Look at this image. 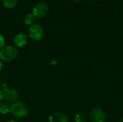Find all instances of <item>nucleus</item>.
Here are the masks:
<instances>
[{"label": "nucleus", "mask_w": 123, "mask_h": 122, "mask_svg": "<svg viewBox=\"0 0 123 122\" xmlns=\"http://www.w3.org/2000/svg\"><path fill=\"white\" fill-rule=\"evenodd\" d=\"M10 112L14 116L21 119L28 114L29 109L25 103L17 101L10 106Z\"/></svg>", "instance_id": "obj_1"}, {"label": "nucleus", "mask_w": 123, "mask_h": 122, "mask_svg": "<svg viewBox=\"0 0 123 122\" xmlns=\"http://www.w3.org/2000/svg\"><path fill=\"white\" fill-rule=\"evenodd\" d=\"M18 56V50L17 47L13 46H4L0 50V60L4 62H12Z\"/></svg>", "instance_id": "obj_2"}, {"label": "nucleus", "mask_w": 123, "mask_h": 122, "mask_svg": "<svg viewBox=\"0 0 123 122\" xmlns=\"http://www.w3.org/2000/svg\"><path fill=\"white\" fill-rule=\"evenodd\" d=\"M29 37L34 41L40 40L44 35V30L41 25L38 24H33L31 25L28 30Z\"/></svg>", "instance_id": "obj_3"}, {"label": "nucleus", "mask_w": 123, "mask_h": 122, "mask_svg": "<svg viewBox=\"0 0 123 122\" xmlns=\"http://www.w3.org/2000/svg\"><path fill=\"white\" fill-rule=\"evenodd\" d=\"M48 12V6L45 2L37 3L32 9V14L35 17L43 18L46 16Z\"/></svg>", "instance_id": "obj_4"}, {"label": "nucleus", "mask_w": 123, "mask_h": 122, "mask_svg": "<svg viewBox=\"0 0 123 122\" xmlns=\"http://www.w3.org/2000/svg\"><path fill=\"white\" fill-rule=\"evenodd\" d=\"M3 87V91L4 93V99L5 100L6 103H14L15 101H17L18 98H19V93L17 91H16L15 89H11V88H6L5 84H3L2 86Z\"/></svg>", "instance_id": "obj_5"}, {"label": "nucleus", "mask_w": 123, "mask_h": 122, "mask_svg": "<svg viewBox=\"0 0 123 122\" xmlns=\"http://www.w3.org/2000/svg\"><path fill=\"white\" fill-rule=\"evenodd\" d=\"M106 118L105 111L99 108L93 109L89 114V119L92 122H105Z\"/></svg>", "instance_id": "obj_6"}, {"label": "nucleus", "mask_w": 123, "mask_h": 122, "mask_svg": "<svg viewBox=\"0 0 123 122\" xmlns=\"http://www.w3.org/2000/svg\"><path fill=\"white\" fill-rule=\"evenodd\" d=\"M49 122H68V119L66 114L62 112L57 111L50 115Z\"/></svg>", "instance_id": "obj_7"}, {"label": "nucleus", "mask_w": 123, "mask_h": 122, "mask_svg": "<svg viewBox=\"0 0 123 122\" xmlns=\"http://www.w3.org/2000/svg\"><path fill=\"white\" fill-rule=\"evenodd\" d=\"M27 37L24 33H19L14 37V45L17 47H22L27 43Z\"/></svg>", "instance_id": "obj_8"}, {"label": "nucleus", "mask_w": 123, "mask_h": 122, "mask_svg": "<svg viewBox=\"0 0 123 122\" xmlns=\"http://www.w3.org/2000/svg\"><path fill=\"white\" fill-rule=\"evenodd\" d=\"M35 16L32 14H27L25 17V19H24V23L26 24V25H32L34 24V22H35Z\"/></svg>", "instance_id": "obj_9"}, {"label": "nucleus", "mask_w": 123, "mask_h": 122, "mask_svg": "<svg viewBox=\"0 0 123 122\" xmlns=\"http://www.w3.org/2000/svg\"><path fill=\"white\" fill-rule=\"evenodd\" d=\"M18 0H2L3 6L7 9H11L14 7L17 4Z\"/></svg>", "instance_id": "obj_10"}, {"label": "nucleus", "mask_w": 123, "mask_h": 122, "mask_svg": "<svg viewBox=\"0 0 123 122\" xmlns=\"http://www.w3.org/2000/svg\"><path fill=\"white\" fill-rule=\"evenodd\" d=\"M10 111V106L6 102L0 103V114H6Z\"/></svg>", "instance_id": "obj_11"}, {"label": "nucleus", "mask_w": 123, "mask_h": 122, "mask_svg": "<svg viewBox=\"0 0 123 122\" xmlns=\"http://www.w3.org/2000/svg\"><path fill=\"white\" fill-rule=\"evenodd\" d=\"M75 122H87V117L82 113H78L74 116Z\"/></svg>", "instance_id": "obj_12"}, {"label": "nucleus", "mask_w": 123, "mask_h": 122, "mask_svg": "<svg viewBox=\"0 0 123 122\" xmlns=\"http://www.w3.org/2000/svg\"><path fill=\"white\" fill-rule=\"evenodd\" d=\"M4 45H5L4 38L1 35H0V50L4 47Z\"/></svg>", "instance_id": "obj_13"}, {"label": "nucleus", "mask_w": 123, "mask_h": 122, "mask_svg": "<svg viewBox=\"0 0 123 122\" xmlns=\"http://www.w3.org/2000/svg\"><path fill=\"white\" fill-rule=\"evenodd\" d=\"M4 91L2 89H0V101L4 99Z\"/></svg>", "instance_id": "obj_14"}, {"label": "nucleus", "mask_w": 123, "mask_h": 122, "mask_svg": "<svg viewBox=\"0 0 123 122\" xmlns=\"http://www.w3.org/2000/svg\"><path fill=\"white\" fill-rule=\"evenodd\" d=\"M2 68H3V63H2V62H1V60H0V72L1 71V70H2Z\"/></svg>", "instance_id": "obj_15"}, {"label": "nucleus", "mask_w": 123, "mask_h": 122, "mask_svg": "<svg viewBox=\"0 0 123 122\" xmlns=\"http://www.w3.org/2000/svg\"><path fill=\"white\" fill-rule=\"evenodd\" d=\"M17 122V121H15V120H9V121H8V122Z\"/></svg>", "instance_id": "obj_16"}, {"label": "nucleus", "mask_w": 123, "mask_h": 122, "mask_svg": "<svg viewBox=\"0 0 123 122\" xmlns=\"http://www.w3.org/2000/svg\"><path fill=\"white\" fill-rule=\"evenodd\" d=\"M74 1H82V0H74Z\"/></svg>", "instance_id": "obj_17"}, {"label": "nucleus", "mask_w": 123, "mask_h": 122, "mask_svg": "<svg viewBox=\"0 0 123 122\" xmlns=\"http://www.w3.org/2000/svg\"><path fill=\"white\" fill-rule=\"evenodd\" d=\"M89 1H97V0H89Z\"/></svg>", "instance_id": "obj_18"}, {"label": "nucleus", "mask_w": 123, "mask_h": 122, "mask_svg": "<svg viewBox=\"0 0 123 122\" xmlns=\"http://www.w3.org/2000/svg\"><path fill=\"white\" fill-rule=\"evenodd\" d=\"M123 122V119H121V120H120V122Z\"/></svg>", "instance_id": "obj_19"}, {"label": "nucleus", "mask_w": 123, "mask_h": 122, "mask_svg": "<svg viewBox=\"0 0 123 122\" xmlns=\"http://www.w3.org/2000/svg\"><path fill=\"white\" fill-rule=\"evenodd\" d=\"M1 78H0V85H1Z\"/></svg>", "instance_id": "obj_20"}]
</instances>
